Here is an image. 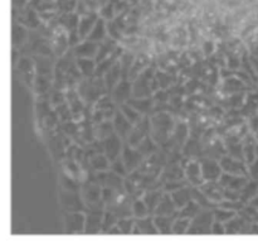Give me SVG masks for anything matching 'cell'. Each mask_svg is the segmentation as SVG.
<instances>
[{
    "label": "cell",
    "instance_id": "cell-22",
    "mask_svg": "<svg viewBox=\"0 0 258 246\" xmlns=\"http://www.w3.org/2000/svg\"><path fill=\"white\" fill-rule=\"evenodd\" d=\"M30 35V29H28L27 27H24L23 24L18 22H13V29H12V42H13V48H17V50H22L25 44H27L28 39H29Z\"/></svg>",
    "mask_w": 258,
    "mask_h": 246
},
{
    "label": "cell",
    "instance_id": "cell-12",
    "mask_svg": "<svg viewBox=\"0 0 258 246\" xmlns=\"http://www.w3.org/2000/svg\"><path fill=\"white\" fill-rule=\"evenodd\" d=\"M219 162H221L222 169L226 173L234 174V176L248 177V164L244 161H242V159L233 158V157L226 154V156H223L219 159Z\"/></svg>",
    "mask_w": 258,
    "mask_h": 246
},
{
    "label": "cell",
    "instance_id": "cell-31",
    "mask_svg": "<svg viewBox=\"0 0 258 246\" xmlns=\"http://www.w3.org/2000/svg\"><path fill=\"white\" fill-rule=\"evenodd\" d=\"M170 196L173 199L174 204L178 207V210L183 209L186 204L193 200V193H191V186H184L180 188L175 189V191L170 192Z\"/></svg>",
    "mask_w": 258,
    "mask_h": 246
},
{
    "label": "cell",
    "instance_id": "cell-34",
    "mask_svg": "<svg viewBox=\"0 0 258 246\" xmlns=\"http://www.w3.org/2000/svg\"><path fill=\"white\" fill-rule=\"evenodd\" d=\"M164 193H165V192H164V189L161 188V187L160 188H149L144 192L143 200L145 201V204L148 205L151 215H154V212H155L156 207H158L160 200L163 199Z\"/></svg>",
    "mask_w": 258,
    "mask_h": 246
},
{
    "label": "cell",
    "instance_id": "cell-26",
    "mask_svg": "<svg viewBox=\"0 0 258 246\" xmlns=\"http://www.w3.org/2000/svg\"><path fill=\"white\" fill-rule=\"evenodd\" d=\"M98 19H100V15L96 12H91L90 14L81 17L80 24H78V34H80L81 39L85 40L88 37Z\"/></svg>",
    "mask_w": 258,
    "mask_h": 246
},
{
    "label": "cell",
    "instance_id": "cell-11",
    "mask_svg": "<svg viewBox=\"0 0 258 246\" xmlns=\"http://www.w3.org/2000/svg\"><path fill=\"white\" fill-rule=\"evenodd\" d=\"M149 135H150V116L146 115L144 116L143 120L133 126V130H131L130 135L125 143L136 148Z\"/></svg>",
    "mask_w": 258,
    "mask_h": 246
},
{
    "label": "cell",
    "instance_id": "cell-43",
    "mask_svg": "<svg viewBox=\"0 0 258 246\" xmlns=\"http://www.w3.org/2000/svg\"><path fill=\"white\" fill-rule=\"evenodd\" d=\"M118 110H120L121 113L126 116V119H127V120L133 124V125L138 124L139 121L143 120L144 116H146V115H143L141 113H139V111L136 110L135 108H133V106H131L128 103L121 104V105L118 106Z\"/></svg>",
    "mask_w": 258,
    "mask_h": 246
},
{
    "label": "cell",
    "instance_id": "cell-3",
    "mask_svg": "<svg viewBox=\"0 0 258 246\" xmlns=\"http://www.w3.org/2000/svg\"><path fill=\"white\" fill-rule=\"evenodd\" d=\"M77 91L81 97L83 99V101L88 105H95L98 99L108 93L103 77L96 75L92 77L82 78L81 82L78 83Z\"/></svg>",
    "mask_w": 258,
    "mask_h": 246
},
{
    "label": "cell",
    "instance_id": "cell-21",
    "mask_svg": "<svg viewBox=\"0 0 258 246\" xmlns=\"http://www.w3.org/2000/svg\"><path fill=\"white\" fill-rule=\"evenodd\" d=\"M199 188L214 204L219 205L224 200V188L221 186L218 181L204 182L202 186H199Z\"/></svg>",
    "mask_w": 258,
    "mask_h": 246
},
{
    "label": "cell",
    "instance_id": "cell-30",
    "mask_svg": "<svg viewBox=\"0 0 258 246\" xmlns=\"http://www.w3.org/2000/svg\"><path fill=\"white\" fill-rule=\"evenodd\" d=\"M150 65H151V57H149L146 53L140 52L139 55H136L133 67H131L130 73H128V80L130 81L135 80V78Z\"/></svg>",
    "mask_w": 258,
    "mask_h": 246
},
{
    "label": "cell",
    "instance_id": "cell-14",
    "mask_svg": "<svg viewBox=\"0 0 258 246\" xmlns=\"http://www.w3.org/2000/svg\"><path fill=\"white\" fill-rule=\"evenodd\" d=\"M108 93H110L111 97L113 99V101H115L118 108L121 104L127 103L133 97V82L130 80H127V78H122L115 86V88Z\"/></svg>",
    "mask_w": 258,
    "mask_h": 246
},
{
    "label": "cell",
    "instance_id": "cell-40",
    "mask_svg": "<svg viewBox=\"0 0 258 246\" xmlns=\"http://www.w3.org/2000/svg\"><path fill=\"white\" fill-rule=\"evenodd\" d=\"M258 194V181L256 179H248L246 186L242 188L241 193H239V200L243 202L244 205H248L252 200Z\"/></svg>",
    "mask_w": 258,
    "mask_h": 246
},
{
    "label": "cell",
    "instance_id": "cell-51",
    "mask_svg": "<svg viewBox=\"0 0 258 246\" xmlns=\"http://www.w3.org/2000/svg\"><path fill=\"white\" fill-rule=\"evenodd\" d=\"M189 226H190V220L178 216L173 224L171 235H188Z\"/></svg>",
    "mask_w": 258,
    "mask_h": 246
},
{
    "label": "cell",
    "instance_id": "cell-39",
    "mask_svg": "<svg viewBox=\"0 0 258 246\" xmlns=\"http://www.w3.org/2000/svg\"><path fill=\"white\" fill-rule=\"evenodd\" d=\"M136 148H138L139 151H140V153L145 157V159L155 156V154L160 151V145H159V144L156 143L150 135L146 136V138L144 139V140L141 141Z\"/></svg>",
    "mask_w": 258,
    "mask_h": 246
},
{
    "label": "cell",
    "instance_id": "cell-49",
    "mask_svg": "<svg viewBox=\"0 0 258 246\" xmlns=\"http://www.w3.org/2000/svg\"><path fill=\"white\" fill-rule=\"evenodd\" d=\"M53 76H43L37 75L34 80V90L38 95H44L52 87Z\"/></svg>",
    "mask_w": 258,
    "mask_h": 246
},
{
    "label": "cell",
    "instance_id": "cell-25",
    "mask_svg": "<svg viewBox=\"0 0 258 246\" xmlns=\"http://www.w3.org/2000/svg\"><path fill=\"white\" fill-rule=\"evenodd\" d=\"M118 47H120V42L108 35L102 42L98 43V52L97 56H96V62L98 63L105 60V58L110 57L111 55H113L117 51Z\"/></svg>",
    "mask_w": 258,
    "mask_h": 246
},
{
    "label": "cell",
    "instance_id": "cell-10",
    "mask_svg": "<svg viewBox=\"0 0 258 246\" xmlns=\"http://www.w3.org/2000/svg\"><path fill=\"white\" fill-rule=\"evenodd\" d=\"M121 158H122L123 163L126 164L130 173L138 171L143 166L144 161H145V157L140 153V151L138 148H135V146L128 145L127 143H125V145H123Z\"/></svg>",
    "mask_w": 258,
    "mask_h": 246
},
{
    "label": "cell",
    "instance_id": "cell-9",
    "mask_svg": "<svg viewBox=\"0 0 258 246\" xmlns=\"http://www.w3.org/2000/svg\"><path fill=\"white\" fill-rule=\"evenodd\" d=\"M202 173L206 182H214L221 178L223 169H222L219 159L209 158V157H202L201 158Z\"/></svg>",
    "mask_w": 258,
    "mask_h": 246
},
{
    "label": "cell",
    "instance_id": "cell-42",
    "mask_svg": "<svg viewBox=\"0 0 258 246\" xmlns=\"http://www.w3.org/2000/svg\"><path fill=\"white\" fill-rule=\"evenodd\" d=\"M202 211H203V209H202L201 205L197 201H194V200H191V201L189 202V204H186L183 209L179 210L178 216L184 217V219H188L191 221V220L196 216H198Z\"/></svg>",
    "mask_w": 258,
    "mask_h": 246
},
{
    "label": "cell",
    "instance_id": "cell-38",
    "mask_svg": "<svg viewBox=\"0 0 258 246\" xmlns=\"http://www.w3.org/2000/svg\"><path fill=\"white\" fill-rule=\"evenodd\" d=\"M136 226L140 230L141 235H159L154 215L143 217V219H136Z\"/></svg>",
    "mask_w": 258,
    "mask_h": 246
},
{
    "label": "cell",
    "instance_id": "cell-36",
    "mask_svg": "<svg viewBox=\"0 0 258 246\" xmlns=\"http://www.w3.org/2000/svg\"><path fill=\"white\" fill-rule=\"evenodd\" d=\"M76 63H77V67L83 78L92 77L96 75L97 62L95 58H77Z\"/></svg>",
    "mask_w": 258,
    "mask_h": 246
},
{
    "label": "cell",
    "instance_id": "cell-57",
    "mask_svg": "<svg viewBox=\"0 0 258 246\" xmlns=\"http://www.w3.org/2000/svg\"><path fill=\"white\" fill-rule=\"evenodd\" d=\"M216 52V43L212 42V40H206L203 43V47H202V53H203L204 57H211Z\"/></svg>",
    "mask_w": 258,
    "mask_h": 246
},
{
    "label": "cell",
    "instance_id": "cell-24",
    "mask_svg": "<svg viewBox=\"0 0 258 246\" xmlns=\"http://www.w3.org/2000/svg\"><path fill=\"white\" fill-rule=\"evenodd\" d=\"M102 216L103 214L97 212H86L85 235L102 234Z\"/></svg>",
    "mask_w": 258,
    "mask_h": 246
},
{
    "label": "cell",
    "instance_id": "cell-8",
    "mask_svg": "<svg viewBox=\"0 0 258 246\" xmlns=\"http://www.w3.org/2000/svg\"><path fill=\"white\" fill-rule=\"evenodd\" d=\"M15 68L19 72V76L27 85H34L37 70H35L34 58L32 56H22L15 65Z\"/></svg>",
    "mask_w": 258,
    "mask_h": 246
},
{
    "label": "cell",
    "instance_id": "cell-32",
    "mask_svg": "<svg viewBox=\"0 0 258 246\" xmlns=\"http://www.w3.org/2000/svg\"><path fill=\"white\" fill-rule=\"evenodd\" d=\"M127 103L143 115H151L154 111V105H155L153 96L150 97H131Z\"/></svg>",
    "mask_w": 258,
    "mask_h": 246
},
{
    "label": "cell",
    "instance_id": "cell-50",
    "mask_svg": "<svg viewBox=\"0 0 258 246\" xmlns=\"http://www.w3.org/2000/svg\"><path fill=\"white\" fill-rule=\"evenodd\" d=\"M238 214L237 211H233V210H228L224 209V207L217 206L216 209L213 210V216H214V221L222 222V224H227L229 220L233 219L236 215Z\"/></svg>",
    "mask_w": 258,
    "mask_h": 246
},
{
    "label": "cell",
    "instance_id": "cell-13",
    "mask_svg": "<svg viewBox=\"0 0 258 246\" xmlns=\"http://www.w3.org/2000/svg\"><path fill=\"white\" fill-rule=\"evenodd\" d=\"M252 224L249 220L237 214L232 220H229L226 226V235H252Z\"/></svg>",
    "mask_w": 258,
    "mask_h": 246
},
{
    "label": "cell",
    "instance_id": "cell-27",
    "mask_svg": "<svg viewBox=\"0 0 258 246\" xmlns=\"http://www.w3.org/2000/svg\"><path fill=\"white\" fill-rule=\"evenodd\" d=\"M179 210L178 207L174 204L173 199H171L170 193L165 192L163 194V199L159 202L158 207H156L154 215H161V216H174V215H178Z\"/></svg>",
    "mask_w": 258,
    "mask_h": 246
},
{
    "label": "cell",
    "instance_id": "cell-17",
    "mask_svg": "<svg viewBox=\"0 0 258 246\" xmlns=\"http://www.w3.org/2000/svg\"><path fill=\"white\" fill-rule=\"evenodd\" d=\"M14 19H15V22L20 23V24H23L24 27H27L28 29H30V30L38 29V28L40 27V24H42L39 13L30 7L28 8V9L19 12V15H18V17H15Z\"/></svg>",
    "mask_w": 258,
    "mask_h": 246
},
{
    "label": "cell",
    "instance_id": "cell-16",
    "mask_svg": "<svg viewBox=\"0 0 258 246\" xmlns=\"http://www.w3.org/2000/svg\"><path fill=\"white\" fill-rule=\"evenodd\" d=\"M249 177L246 176H234V174H229L223 172L221 176V178L218 179V182L221 183V186L226 189H231V191L238 192L241 193L242 188L247 184Z\"/></svg>",
    "mask_w": 258,
    "mask_h": 246
},
{
    "label": "cell",
    "instance_id": "cell-19",
    "mask_svg": "<svg viewBox=\"0 0 258 246\" xmlns=\"http://www.w3.org/2000/svg\"><path fill=\"white\" fill-rule=\"evenodd\" d=\"M189 136H190V126H189V124L185 123V121H178L175 124V128H174L173 135H171L170 140L168 143H171L176 149L181 151Z\"/></svg>",
    "mask_w": 258,
    "mask_h": 246
},
{
    "label": "cell",
    "instance_id": "cell-48",
    "mask_svg": "<svg viewBox=\"0 0 258 246\" xmlns=\"http://www.w3.org/2000/svg\"><path fill=\"white\" fill-rule=\"evenodd\" d=\"M135 57H136L135 53L131 52V51H128V50H125V51H123L122 55H121L120 60H118V61H120L123 78H127V80H128V73H130L131 67H133L134 61H135Z\"/></svg>",
    "mask_w": 258,
    "mask_h": 246
},
{
    "label": "cell",
    "instance_id": "cell-4",
    "mask_svg": "<svg viewBox=\"0 0 258 246\" xmlns=\"http://www.w3.org/2000/svg\"><path fill=\"white\" fill-rule=\"evenodd\" d=\"M213 222V210H203L190 221L188 235H212Z\"/></svg>",
    "mask_w": 258,
    "mask_h": 246
},
{
    "label": "cell",
    "instance_id": "cell-52",
    "mask_svg": "<svg viewBox=\"0 0 258 246\" xmlns=\"http://www.w3.org/2000/svg\"><path fill=\"white\" fill-rule=\"evenodd\" d=\"M122 235H133V230L136 225V219L134 216L121 217L117 222Z\"/></svg>",
    "mask_w": 258,
    "mask_h": 246
},
{
    "label": "cell",
    "instance_id": "cell-56",
    "mask_svg": "<svg viewBox=\"0 0 258 246\" xmlns=\"http://www.w3.org/2000/svg\"><path fill=\"white\" fill-rule=\"evenodd\" d=\"M115 14H116V12H115V9H113L112 4L103 5V7L101 8L100 12H98V15H100L102 19H105L106 22L115 19Z\"/></svg>",
    "mask_w": 258,
    "mask_h": 246
},
{
    "label": "cell",
    "instance_id": "cell-47",
    "mask_svg": "<svg viewBox=\"0 0 258 246\" xmlns=\"http://www.w3.org/2000/svg\"><path fill=\"white\" fill-rule=\"evenodd\" d=\"M131 211H133V216L135 217V219H143V217L150 216L151 215L150 210H149L148 205L145 204L143 197L134 199L133 206H131Z\"/></svg>",
    "mask_w": 258,
    "mask_h": 246
},
{
    "label": "cell",
    "instance_id": "cell-46",
    "mask_svg": "<svg viewBox=\"0 0 258 246\" xmlns=\"http://www.w3.org/2000/svg\"><path fill=\"white\" fill-rule=\"evenodd\" d=\"M191 193H193L194 201L198 202L203 210H214L218 206V205L214 204L213 201H211V200L202 192V189L199 188V187H191Z\"/></svg>",
    "mask_w": 258,
    "mask_h": 246
},
{
    "label": "cell",
    "instance_id": "cell-20",
    "mask_svg": "<svg viewBox=\"0 0 258 246\" xmlns=\"http://www.w3.org/2000/svg\"><path fill=\"white\" fill-rule=\"evenodd\" d=\"M112 125H113V129H115V133L117 134L123 141L127 140L134 125L127 120V119H126V116L118 110V108H117V111H116L115 116H113L112 119Z\"/></svg>",
    "mask_w": 258,
    "mask_h": 246
},
{
    "label": "cell",
    "instance_id": "cell-54",
    "mask_svg": "<svg viewBox=\"0 0 258 246\" xmlns=\"http://www.w3.org/2000/svg\"><path fill=\"white\" fill-rule=\"evenodd\" d=\"M110 169L112 172H115L116 174H118V176L122 177V178H126V177L130 176V172H128L127 167H126V164L123 163V161L121 157H118L117 159H115V161L111 162Z\"/></svg>",
    "mask_w": 258,
    "mask_h": 246
},
{
    "label": "cell",
    "instance_id": "cell-62",
    "mask_svg": "<svg viewBox=\"0 0 258 246\" xmlns=\"http://www.w3.org/2000/svg\"><path fill=\"white\" fill-rule=\"evenodd\" d=\"M248 205H251V206L252 207H253V209L254 210H257V211H258V194H257V196L256 197H254V199L253 200H252V201L251 202H249V204Z\"/></svg>",
    "mask_w": 258,
    "mask_h": 246
},
{
    "label": "cell",
    "instance_id": "cell-6",
    "mask_svg": "<svg viewBox=\"0 0 258 246\" xmlns=\"http://www.w3.org/2000/svg\"><path fill=\"white\" fill-rule=\"evenodd\" d=\"M59 202L64 211H86L85 201H83L80 191L76 192L62 189L59 192Z\"/></svg>",
    "mask_w": 258,
    "mask_h": 246
},
{
    "label": "cell",
    "instance_id": "cell-60",
    "mask_svg": "<svg viewBox=\"0 0 258 246\" xmlns=\"http://www.w3.org/2000/svg\"><path fill=\"white\" fill-rule=\"evenodd\" d=\"M105 235H122V232H121L118 225H115V226L111 227L110 230H107V231L105 232Z\"/></svg>",
    "mask_w": 258,
    "mask_h": 246
},
{
    "label": "cell",
    "instance_id": "cell-28",
    "mask_svg": "<svg viewBox=\"0 0 258 246\" xmlns=\"http://www.w3.org/2000/svg\"><path fill=\"white\" fill-rule=\"evenodd\" d=\"M88 168L93 172H105L108 171L111 167V161L106 157L105 153H96L87 157Z\"/></svg>",
    "mask_w": 258,
    "mask_h": 246
},
{
    "label": "cell",
    "instance_id": "cell-15",
    "mask_svg": "<svg viewBox=\"0 0 258 246\" xmlns=\"http://www.w3.org/2000/svg\"><path fill=\"white\" fill-rule=\"evenodd\" d=\"M102 145L103 153H105L106 157L112 162L115 161V159H117L118 157H121L123 145H125V141L115 133L111 136H108L107 139L102 140Z\"/></svg>",
    "mask_w": 258,
    "mask_h": 246
},
{
    "label": "cell",
    "instance_id": "cell-58",
    "mask_svg": "<svg viewBox=\"0 0 258 246\" xmlns=\"http://www.w3.org/2000/svg\"><path fill=\"white\" fill-rule=\"evenodd\" d=\"M248 177L251 179L258 181V158L248 164Z\"/></svg>",
    "mask_w": 258,
    "mask_h": 246
},
{
    "label": "cell",
    "instance_id": "cell-53",
    "mask_svg": "<svg viewBox=\"0 0 258 246\" xmlns=\"http://www.w3.org/2000/svg\"><path fill=\"white\" fill-rule=\"evenodd\" d=\"M118 216L117 215H115L113 212L108 211V210H105V212H103V216H102V235H105V232L107 231V230H110L111 227L115 226V225H117L118 222Z\"/></svg>",
    "mask_w": 258,
    "mask_h": 246
},
{
    "label": "cell",
    "instance_id": "cell-23",
    "mask_svg": "<svg viewBox=\"0 0 258 246\" xmlns=\"http://www.w3.org/2000/svg\"><path fill=\"white\" fill-rule=\"evenodd\" d=\"M73 53L77 58H95L98 52V43L85 39L72 48Z\"/></svg>",
    "mask_w": 258,
    "mask_h": 246
},
{
    "label": "cell",
    "instance_id": "cell-1",
    "mask_svg": "<svg viewBox=\"0 0 258 246\" xmlns=\"http://www.w3.org/2000/svg\"><path fill=\"white\" fill-rule=\"evenodd\" d=\"M150 116V136L160 146L165 145L173 135L175 121L169 111H158Z\"/></svg>",
    "mask_w": 258,
    "mask_h": 246
},
{
    "label": "cell",
    "instance_id": "cell-59",
    "mask_svg": "<svg viewBox=\"0 0 258 246\" xmlns=\"http://www.w3.org/2000/svg\"><path fill=\"white\" fill-rule=\"evenodd\" d=\"M212 235H217V236H219V235H226V226H224V224L214 221L213 225H212Z\"/></svg>",
    "mask_w": 258,
    "mask_h": 246
},
{
    "label": "cell",
    "instance_id": "cell-55",
    "mask_svg": "<svg viewBox=\"0 0 258 246\" xmlns=\"http://www.w3.org/2000/svg\"><path fill=\"white\" fill-rule=\"evenodd\" d=\"M107 33H108V35H110L111 38L118 40L120 43H121V40L125 38V37H123V34H122V30H121V28L118 27V24L116 23L115 19L108 20V22H107Z\"/></svg>",
    "mask_w": 258,
    "mask_h": 246
},
{
    "label": "cell",
    "instance_id": "cell-18",
    "mask_svg": "<svg viewBox=\"0 0 258 246\" xmlns=\"http://www.w3.org/2000/svg\"><path fill=\"white\" fill-rule=\"evenodd\" d=\"M181 154L185 159H201L203 157V143L198 136H189L181 148Z\"/></svg>",
    "mask_w": 258,
    "mask_h": 246
},
{
    "label": "cell",
    "instance_id": "cell-41",
    "mask_svg": "<svg viewBox=\"0 0 258 246\" xmlns=\"http://www.w3.org/2000/svg\"><path fill=\"white\" fill-rule=\"evenodd\" d=\"M93 134H95V139L97 140H105L108 136L115 134V129H113L112 120L111 121H103L100 124H93Z\"/></svg>",
    "mask_w": 258,
    "mask_h": 246
},
{
    "label": "cell",
    "instance_id": "cell-35",
    "mask_svg": "<svg viewBox=\"0 0 258 246\" xmlns=\"http://www.w3.org/2000/svg\"><path fill=\"white\" fill-rule=\"evenodd\" d=\"M178 215L174 216H161V215H154V220H155L156 229H158L159 235H171V230H173V224Z\"/></svg>",
    "mask_w": 258,
    "mask_h": 246
},
{
    "label": "cell",
    "instance_id": "cell-45",
    "mask_svg": "<svg viewBox=\"0 0 258 246\" xmlns=\"http://www.w3.org/2000/svg\"><path fill=\"white\" fill-rule=\"evenodd\" d=\"M116 111H117V109H95L92 116H91V121H92V124L111 121L115 116Z\"/></svg>",
    "mask_w": 258,
    "mask_h": 246
},
{
    "label": "cell",
    "instance_id": "cell-33",
    "mask_svg": "<svg viewBox=\"0 0 258 246\" xmlns=\"http://www.w3.org/2000/svg\"><path fill=\"white\" fill-rule=\"evenodd\" d=\"M242 116L249 119L251 116H254L258 114V93L257 92H248L246 95L243 106L239 111Z\"/></svg>",
    "mask_w": 258,
    "mask_h": 246
},
{
    "label": "cell",
    "instance_id": "cell-5",
    "mask_svg": "<svg viewBox=\"0 0 258 246\" xmlns=\"http://www.w3.org/2000/svg\"><path fill=\"white\" fill-rule=\"evenodd\" d=\"M86 212L64 211V229L68 235H80L85 232Z\"/></svg>",
    "mask_w": 258,
    "mask_h": 246
},
{
    "label": "cell",
    "instance_id": "cell-44",
    "mask_svg": "<svg viewBox=\"0 0 258 246\" xmlns=\"http://www.w3.org/2000/svg\"><path fill=\"white\" fill-rule=\"evenodd\" d=\"M155 76H156V81H158L159 88H163V90H168V88H170L174 83L178 82V80H175L174 75H171V72L160 70V68L156 70Z\"/></svg>",
    "mask_w": 258,
    "mask_h": 246
},
{
    "label": "cell",
    "instance_id": "cell-7",
    "mask_svg": "<svg viewBox=\"0 0 258 246\" xmlns=\"http://www.w3.org/2000/svg\"><path fill=\"white\" fill-rule=\"evenodd\" d=\"M184 178L191 187H199L206 182L202 173L201 159H186L184 166Z\"/></svg>",
    "mask_w": 258,
    "mask_h": 246
},
{
    "label": "cell",
    "instance_id": "cell-61",
    "mask_svg": "<svg viewBox=\"0 0 258 246\" xmlns=\"http://www.w3.org/2000/svg\"><path fill=\"white\" fill-rule=\"evenodd\" d=\"M28 2H29V0H13V3H14V7L19 8V9L20 8L24 7Z\"/></svg>",
    "mask_w": 258,
    "mask_h": 246
},
{
    "label": "cell",
    "instance_id": "cell-29",
    "mask_svg": "<svg viewBox=\"0 0 258 246\" xmlns=\"http://www.w3.org/2000/svg\"><path fill=\"white\" fill-rule=\"evenodd\" d=\"M122 70H121V65H120V61L115 63L110 70L107 71L105 76H103V80H105V85L106 88H107L108 92L115 88V86L122 80Z\"/></svg>",
    "mask_w": 258,
    "mask_h": 246
},
{
    "label": "cell",
    "instance_id": "cell-2",
    "mask_svg": "<svg viewBox=\"0 0 258 246\" xmlns=\"http://www.w3.org/2000/svg\"><path fill=\"white\" fill-rule=\"evenodd\" d=\"M156 70L155 65L149 66L143 71L135 80H133V97H150L154 92L159 88L158 81H156Z\"/></svg>",
    "mask_w": 258,
    "mask_h": 246
},
{
    "label": "cell",
    "instance_id": "cell-37",
    "mask_svg": "<svg viewBox=\"0 0 258 246\" xmlns=\"http://www.w3.org/2000/svg\"><path fill=\"white\" fill-rule=\"evenodd\" d=\"M108 37V33H107V22L105 19L100 17V19L97 20L96 25L93 27V29L91 30V33L88 34V37L86 39L88 40H92V42H102L105 38Z\"/></svg>",
    "mask_w": 258,
    "mask_h": 246
}]
</instances>
